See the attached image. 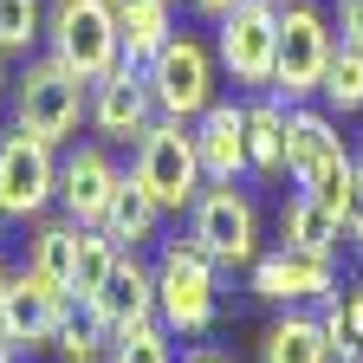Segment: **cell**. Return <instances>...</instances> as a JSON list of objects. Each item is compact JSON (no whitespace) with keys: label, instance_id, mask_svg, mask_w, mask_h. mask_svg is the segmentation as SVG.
Returning a JSON list of instances; mask_svg holds the SVG:
<instances>
[{"label":"cell","instance_id":"obj_1","mask_svg":"<svg viewBox=\"0 0 363 363\" xmlns=\"http://www.w3.org/2000/svg\"><path fill=\"white\" fill-rule=\"evenodd\" d=\"M286 175L298 182L305 195H318L325 208L344 214V195H350V150H344V136L325 111H311V104H286Z\"/></svg>","mask_w":363,"mask_h":363},{"label":"cell","instance_id":"obj_2","mask_svg":"<svg viewBox=\"0 0 363 363\" xmlns=\"http://www.w3.org/2000/svg\"><path fill=\"white\" fill-rule=\"evenodd\" d=\"M337 52V33L325 20V7L311 0H286L279 7V59H272V98L279 104H311L318 84H325V65Z\"/></svg>","mask_w":363,"mask_h":363},{"label":"cell","instance_id":"obj_3","mask_svg":"<svg viewBox=\"0 0 363 363\" xmlns=\"http://www.w3.org/2000/svg\"><path fill=\"white\" fill-rule=\"evenodd\" d=\"M143 78H150L156 117H175V123H195L220 98V59H214V45H201L189 33H169L162 52L143 59Z\"/></svg>","mask_w":363,"mask_h":363},{"label":"cell","instance_id":"obj_4","mask_svg":"<svg viewBox=\"0 0 363 363\" xmlns=\"http://www.w3.org/2000/svg\"><path fill=\"white\" fill-rule=\"evenodd\" d=\"M136 156H130V175L143 182V189L156 195V208L169 214V208H195V195H201V156H195V130L189 123H175V117H156L143 136L130 143Z\"/></svg>","mask_w":363,"mask_h":363},{"label":"cell","instance_id":"obj_5","mask_svg":"<svg viewBox=\"0 0 363 363\" xmlns=\"http://www.w3.org/2000/svg\"><path fill=\"white\" fill-rule=\"evenodd\" d=\"M84 104H91V84L45 52L39 65H26V78L13 91V130H26V136H39V143L59 150L65 136L84 123Z\"/></svg>","mask_w":363,"mask_h":363},{"label":"cell","instance_id":"obj_6","mask_svg":"<svg viewBox=\"0 0 363 363\" xmlns=\"http://www.w3.org/2000/svg\"><path fill=\"white\" fill-rule=\"evenodd\" d=\"M45 45H52V59L72 65L84 84L104 78L123 59V33H117V13L104 0H52V7H45Z\"/></svg>","mask_w":363,"mask_h":363},{"label":"cell","instance_id":"obj_7","mask_svg":"<svg viewBox=\"0 0 363 363\" xmlns=\"http://www.w3.org/2000/svg\"><path fill=\"white\" fill-rule=\"evenodd\" d=\"M214 259L195 240H169L156 259V318L182 337H201L214 325Z\"/></svg>","mask_w":363,"mask_h":363},{"label":"cell","instance_id":"obj_8","mask_svg":"<svg viewBox=\"0 0 363 363\" xmlns=\"http://www.w3.org/2000/svg\"><path fill=\"white\" fill-rule=\"evenodd\" d=\"M189 240L214 259V266H253L259 259V214L234 182H214L189 208Z\"/></svg>","mask_w":363,"mask_h":363},{"label":"cell","instance_id":"obj_9","mask_svg":"<svg viewBox=\"0 0 363 363\" xmlns=\"http://www.w3.org/2000/svg\"><path fill=\"white\" fill-rule=\"evenodd\" d=\"M214 59H220V72L234 84H272V59H279V7L240 0L234 13H220Z\"/></svg>","mask_w":363,"mask_h":363},{"label":"cell","instance_id":"obj_10","mask_svg":"<svg viewBox=\"0 0 363 363\" xmlns=\"http://www.w3.org/2000/svg\"><path fill=\"white\" fill-rule=\"evenodd\" d=\"M59 201V156L52 143H39V136L13 130L0 136V208L7 220H33Z\"/></svg>","mask_w":363,"mask_h":363},{"label":"cell","instance_id":"obj_11","mask_svg":"<svg viewBox=\"0 0 363 363\" xmlns=\"http://www.w3.org/2000/svg\"><path fill=\"white\" fill-rule=\"evenodd\" d=\"M91 130L104 136V143H136L150 123H156V98H150V78L143 65L117 59L104 78H91V104H84Z\"/></svg>","mask_w":363,"mask_h":363},{"label":"cell","instance_id":"obj_12","mask_svg":"<svg viewBox=\"0 0 363 363\" xmlns=\"http://www.w3.org/2000/svg\"><path fill=\"white\" fill-rule=\"evenodd\" d=\"M253 292L266 305H311L337 292V259L331 253H305V247H279L253 259Z\"/></svg>","mask_w":363,"mask_h":363},{"label":"cell","instance_id":"obj_13","mask_svg":"<svg viewBox=\"0 0 363 363\" xmlns=\"http://www.w3.org/2000/svg\"><path fill=\"white\" fill-rule=\"evenodd\" d=\"M65 305H72L65 292H52L45 279L20 272V279H7V298H0V337H7L13 350H39V344H52Z\"/></svg>","mask_w":363,"mask_h":363},{"label":"cell","instance_id":"obj_14","mask_svg":"<svg viewBox=\"0 0 363 363\" xmlns=\"http://www.w3.org/2000/svg\"><path fill=\"white\" fill-rule=\"evenodd\" d=\"M84 305L98 311V325L117 337V331H130V325H143V318H156V272L123 247V253H117V266L104 272V286L91 292Z\"/></svg>","mask_w":363,"mask_h":363},{"label":"cell","instance_id":"obj_15","mask_svg":"<svg viewBox=\"0 0 363 363\" xmlns=\"http://www.w3.org/2000/svg\"><path fill=\"white\" fill-rule=\"evenodd\" d=\"M189 130H195V156H201V175L208 182H240L253 169L247 162V104L214 98Z\"/></svg>","mask_w":363,"mask_h":363},{"label":"cell","instance_id":"obj_16","mask_svg":"<svg viewBox=\"0 0 363 363\" xmlns=\"http://www.w3.org/2000/svg\"><path fill=\"white\" fill-rule=\"evenodd\" d=\"M111 189H117V162L98 143H84V150H72L59 162V201H65L72 227H98L104 208H111Z\"/></svg>","mask_w":363,"mask_h":363},{"label":"cell","instance_id":"obj_17","mask_svg":"<svg viewBox=\"0 0 363 363\" xmlns=\"http://www.w3.org/2000/svg\"><path fill=\"white\" fill-rule=\"evenodd\" d=\"M156 220H162V208H156V195L143 189V182H136V175H117V189H111V208H104V234L117 240V247H143L150 234H156Z\"/></svg>","mask_w":363,"mask_h":363},{"label":"cell","instance_id":"obj_18","mask_svg":"<svg viewBox=\"0 0 363 363\" xmlns=\"http://www.w3.org/2000/svg\"><path fill=\"white\" fill-rule=\"evenodd\" d=\"M337 208H325L318 195H292L286 214H279V247H305V253H337Z\"/></svg>","mask_w":363,"mask_h":363},{"label":"cell","instance_id":"obj_19","mask_svg":"<svg viewBox=\"0 0 363 363\" xmlns=\"http://www.w3.org/2000/svg\"><path fill=\"white\" fill-rule=\"evenodd\" d=\"M247 162L253 175H286V104L279 98L247 104Z\"/></svg>","mask_w":363,"mask_h":363},{"label":"cell","instance_id":"obj_20","mask_svg":"<svg viewBox=\"0 0 363 363\" xmlns=\"http://www.w3.org/2000/svg\"><path fill=\"white\" fill-rule=\"evenodd\" d=\"M259 363H331V344H325V331H318V318L286 311L279 325L259 337Z\"/></svg>","mask_w":363,"mask_h":363},{"label":"cell","instance_id":"obj_21","mask_svg":"<svg viewBox=\"0 0 363 363\" xmlns=\"http://www.w3.org/2000/svg\"><path fill=\"white\" fill-rule=\"evenodd\" d=\"M72 247H78V227L72 220H52V227L33 234V253H26V272L45 279L52 292H65V298H72Z\"/></svg>","mask_w":363,"mask_h":363},{"label":"cell","instance_id":"obj_22","mask_svg":"<svg viewBox=\"0 0 363 363\" xmlns=\"http://www.w3.org/2000/svg\"><path fill=\"white\" fill-rule=\"evenodd\" d=\"M117 33H123V59L143 65V59H156L162 45H169V33H175V7H169V0H143L136 13L117 20Z\"/></svg>","mask_w":363,"mask_h":363},{"label":"cell","instance_id":"obj_23","mask_svg":"<svg viewBox=\"0 0 363 363\" xmlns=\"http://www.w3.org/2000/svg\"><path fill=\"white\" fill-rule=\"evenodd\" d=\"M52 344H59V357H65V363H104V357H111V331L98 325V311H91L84 298H78V305H65Z\"/></svg>","mask_w":363,"mask_h":363},{"label":"cell","instance_id":"obj_24","mask_svg":"<svg viewBox=\"0 0 363 363\" xmlns=\"http://www.w3.org/2000/svg\"><path fill=\"white\" fill-rule=\"evenodd\" d=\"M117 240L104 234V227H78V247H72V298H91L104 286V272L117 266Z\"/></svg>","mask_w":363,"mask_h":363},{"label":"cell","instance_id":"obj_25","mask_svg":"<svg viewBox=\"0 0 363 363\" xmlns=\"http://www.w3.org/2000/svg\"><path fill=\"white\" fill-rule=\"evenodd\" d=\"M318 98H325V111H331V117L363 111V52H357V45H337V52H331L325 84H318Z\"/></svg>","mask_w":363,"mask_h":363},{"label":"cell","instance_id":"obj_26","mask_svg":"<svg viewBox=\"0 0 363 363\" xmlns=\"http://www.w3.org/2000/svg\"><path fill=\"white\" fill-rule=\"evenodd\" d=\"M45 39V0H0V52H33Z\"/></svg>","mask_w":363,"mask_h":363},{"label":"cell","instance_id":"obj_27","mask_svg":"<svg viewBox=\"0 0 363 363\" xmlns=\"http://www.w3.org/2000/svg\"><path fill=\"white\" fill-rule=\"evenodd\" d=\"M104 363H169V325L143 318V325H130L111 337V357Z\"/></svg>","mask_w":363,"mask_h":363},{"label":"cell","instance_id":"obj_28","mask_svg":"<svg viewBox=\"0 0 363 363\" xmlns=\"http://www.w3.org/2000/svg\"><path fill=\"white\" fill-rule=\"evenodd\" d=\"M318 331H325V344H331L337 363H363V344H357V331H350V318H344V298H337V292L325 298V311H318Z\"/></svg>","mask_w":363,"mask_h":363},{"label":"cell","instance_id":"obj_29","mask_svg":"<svg viewBox=\"0 0 363 363\" xmlns=\"http://www.w3.org/2000/svg\"><path fill=\"white\" fill-rule=\"evenodd\" d=\"M337 227H344V240H350V247H363V169L350 175V195H344V214H337Z\"/></svg>","mask_w":363,"mask_h":363},{"label":"cell","instance_id":"obj_30","mask_svg":"<svg viewBox=\"0 0 363 363\" xmlns=\"http://www.w3.org/2000/svg\"><path fill=\"white\" fill-rule=\"evenodd\" d=\"M337 45L363 52V0H337Z\"/></svg>","mask_w":363,"mask_h":363},{"label":"cell","instance_id":"obj_31","mask_svg":"<svg viewBox=\"0 0 363 363\" xmlns=\"http://www.w3.org/2000/svg\"><path fill=\"white\" fill-rule=\"evenodd\" d=\"M344 318H350V331H357V344H363V286L344 292Z\"/></svg>","mask_w":363,"mask_h":363},{"label":"cell","instance_id":"obj_32","mask_svg":"<svg viewBox=\"0 0 363 363\" xmlns=\"http://www.w3.org/2000/svg\"><path fill=\"white\" fill-rule=\"evenodd\" d=\"M189 7H195V13H208V20H220V13H234L240 0H189Z\"/></svg>","mask_w":363,"mask_h":363},{"label":"cell","instance_id":"obj_33","mask_svg":"<svg viewBox=\"0 0 363 363\" xmlns=\"http://www.w3.org/2000/svg\"><path fill=\"white\" fill-rule=\"evenodd\" d=\"M189 363H234V357H220V350H189Z\"/></svg>","mask_w":363,"mask_h":363},{"label":"cell","instance_id":"obj_34","mask_svg":"<svg viewBox=\"0 0 363 363\" xmlns=\"http://www.w3.org/2000/svg\"><path fill=\"white\" fill-rule=\"evenodd\" d=\"M0 91H7V52H0Z\"/></svg>","mask_w":363,"mask_h":363},{"label":"cell","instance_id":"obj_35","mask_svg":"<svg viewBox=\"0 0 363 363\" xmlns=\"http://www.w3.org/2000/svg\"><path fill=\"white\" fill-rule=\"evenodd\" d=\"M350 162H357V169H363V136H357V156H350Z\"/></svg>","mask_w":363,"mask_h":363},{"label":"cell","instance_id":"obj_36","mask_svg":"<svg viewBox=\"0 0 363 363\" xmlns=\"http://www.w3.org/2000/svg\"><path fill=\"white\" fill-rule=\"evenodd\" d=\"M266 7H286V0H266Z\"/></svg>","mask_w":363,"mask_h":363},{"label":"cell","instance_id":"obj_37","mask_svg":"<svg viewBox=\"0 0 363 363\" xmlns=\"http://www.w3.org/2000/svg\"><path fill=\"white\" fill-rule=\"evenodd\" d=\"M0 220H7V208H0Z\"/></svg>","mask_w":363,"mask_h":363},{"label":"cell","instance_id":"obj_38","mask_svg":"<svg viewBox=\"0 0 363 363\" xmlns=\"http://www.w3.org/2000/svg\"><path fill=\"white\" fill-rule=\"evenodd\" d=\"M169 7H175V0H169Z\"/></svg>","mask_w":363,"mask_h":363}]
</instances>
